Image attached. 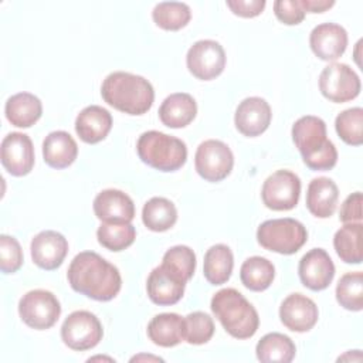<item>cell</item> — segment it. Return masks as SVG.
Wrapping results in <instances>:
<instances>
[{
	"mask_svg": "<svg viewBox=\"0 0 363 363\" xmlns=\"http://www.w3.org/2000/svg\"><path fill=\"white\" fill-rule=\"evenodd\" d=\"M336 301L347 311L363 309V274L360 271L345 274L336 285Z\"/></svg>",
	"mask_w": 363,
	"mask_h": 363,
	"instance_id": "836d02e7",
	"label": "cell"
},
{
	"mask_svg": "<svg viewBox=\"0 0 363 363\" xmlns=\"http://www.w3.org/2000/svg\"><path fill=\"white\" fill-rule=\"evenodd\" d=\"M186 64L193 77L201 81H210L224 71L225 51L214 40H200L189 48Z\"/></svg>",
	"mask_w": 363,
	"mask_h": 363,
	"instance_id": "4fadbf2b",
	"label": "cell"
},
{
	"mask_svg": "<svg viewBox=\"0 0 363 363\" xmlns=\"http://www.w3.org/2000/svg\"><path fill=\"white\" fill-rule=\"evenodd\" d=\"M213 318L201 311L184 316V340L190 345H204L214 335Z\"/></svg>",
	"mask_w": 363,
	"mask_h": 363,
	"instance_id": "d590c367",
	"label": "cell"
},
{
	"mask_svg": "<svg viewBox=\"0 0 363 363\" xmlns=\"http://www.w3.org/2000/svg\"><path fill=\"white\" fill-rule=\"evenodd\" d=\"M360 86L359 75L347 64L332 62L319 75L322 95L335 104L354 99L360 94Z\"/></svg>",
	"mask_w": 363,
	"mask_h": 363,
	"instance_id": "8fae6325",
	"label": "cell"
},
{
	"mask_svg": "<svg viewBox=\"0 0 363 363\" xmlns=\"http://www.w3.org/2000/svg\"><path fill=\"white\" fill-rule=\"evenodd\" d=\"M292 140L311 170H330L335 167L337 150L333 142L326 138L323 119L313 115L299 118L292 126Z\"/></svg>",
	"mask_w": 363,
	"mask_h": 363,
	"instance_id": "3957f363",
	"label": "cell"
},
{
	"mask_svg": "<svg viewBox=\"0 0 363 363\" xmlns=\"http://www.w3.org/2000/svg\"><path fill=\"white\" fill-rule=\"evenodd\" d=\"M279 318L286 329L303 333L316 325L319 312L311 298L302 294H291L279 306Z\"/></svg>",
	"mask_w": 363,
	"mask_h": 363,
	"instance_id": "2e32d148",
	"label": "cell"
},
{
	"mask_svg": "<svg viewBox=\"0 0 363 363\" xmlns=\"http://www.w3.org/2000/svg\"><path fill=\"white\" fill-rule=\"evenodd\" d=\"M0 159L3 167L16 177L28 174L34 167V146L28 135L11 132L0 146Z\"/></svg>",
	"mask_w": 363,
	"mask_h": 363,
	"instance_id": "5bb4252c",
	"label": "cell"
},
{
	"mask_svg": "<svg viewBox=\"0 0 363 363\" xmlns=\"http://www.w3.org/2000/svg\"><path fill=\"white\" fill-rule=\"evenodd\" d=\"M112 128V115L99 105L84 108L75 119V132L85 143L95 145L104 140Z\"/></svg>",
	"mask_w": 363,
	"mask_h": 363,
	"instance_id": "44dd1931",
	"label": "cell"
},
{
	"mask_svg": "<svg viewBox=\"0 0 363 363\" xmlns=\"http://www.w3.org/2000/svg\"><path fill=\"white\" fill-rule=\"evenodd\" d=\"M265 0H227V7L240 17H257L265 9Z\"/></svg>",
	"mask_w": 363,
	"mask_h": 363,
	"instance_id": "ab89813d",
	"label": "cell"
},
{
	"mask_svg": "<svg viewBox=\"0 0 363 363\" xmlns=\"http://www.w3.org/2000/svg\"><path fill=\"white\" fill-rule=\"evenodd\" d=\"M140 359H147V360H160V362H162V359H160V357H155V356H145V354L135 356V357H132L130 360H132V362H135V360H140Z\"/></svg>",
	"mask_w": 363,
	"mask_h": 363,
	"instance_id": "b9f144b4",
	"label": "cell"
},
{
	"mask_svg": "<svg viewBox=\"0 0 363 363\" xmlns=\"http://www.w3.org/2000/svg\"><path fill=\"white\" fill-rule=\"evenodd\" d=\"M94 213L102 223H130L135 217V204L122 190L106 189L94 199Z\"/></svg>",
	"mask_w": 363,
	"mask_h": 363,
	"instance_id": "ffe728a7",
	"label": "cell"
},
{
	"mask_svg": "<svg viewBox=\"0 0 363 363\" xmlns=\"http://www.w3.org/2000/svg\"><path fill=\"white\" fill-rule=\"evenodd\" d=\"M189 281L190 278L183 271L162 259V264L153 268L147 277V296L159 306L174 305L183 298L184 288Z\"/></svg>",
	"mask_w": 363,
	"mask_h": 363,
	"instance_id": "52a82bcc",
	"label": "cell"
},
{
	"mask_svg": "<svg viewBox=\"0 0 363 363\" xmlns=\"http://www.w3.org/2000/svg\"><path fill=\"white\" fill-rule=\"evenodd\" d=\"M102 325L89 311L69 313L61 326V339L72 350H89L102 340Z\"/></svg>",
	"mask_w": 363,
	"mask_h": 363,
	"instance_id": "9c48e42d",
	"label": "cell"
},
{
	"mask_svg": "<svg viewBox=\"0 0 363 363\" xmlns=\"http://www.w3.org/2000/svg\"><path fill=\"white\" fill-rule=\"evenodd\" d=\"M234 267V257L231 250L224 244H216L210 247L204 254L203 274L211 285L225 284Z\"/></svg>",
	"mask_w": 363,
	"mask_h": 363,
	"instance_id": "4316f807",
	"label": "cell"
},
{
	"mask_svg": "<svg viewBox=\"0 0 363 363\" xmlns=\"http://www.w3.org/2000/svg\"><path fill=\"white\" fill-rule=\"evenodd\" d=\"M271 106L259 96H250L241 101L235 109L234 123L240 133L248 138L264 133L271 123Z\"/></svg>",
	"mask_w": 363,
	"mask_h": 363,
	"instance_id": "e0dca14e",
	"label": "cell"
},
{
	"mask_svg": "<svg viewBox=\"0 0 363 363\" xmlns=\"http://www.w3.org/2000/svg\"><path fill=\"white\" fill-rule=\"evenodd\" d=\"M298 274L306 288L311 291H323L333 281L335 265L325 250L312 248L301 258Z\"/></svg>",
	"mask_w": 363,
	"mask_h": 363,
	"instance_id": "9a60e30c",
	"label": "cell"
},
{
	"mask_svg": "<svg viewBox=\"0 0 363 363\" xmlns=\"http://www.w3.org/2000/svg\"><path fill=\"white\" fill-rule=\"evenodd\" d=\"M101 95L109 106L128 115L146 113L155 101L152 84L140 75L125 71L111 72L102 82Z\"/></svg>",
	"mask_w": 363,
	"mask_h": 363,
	"instance_id": "7a4b0ae2",
	"label": "cell"
},
{
	"mask_svg": "<svg viewBox=\"0 0 363 363\" xmlns=\"http://www.w3.org/2000/svg\"><path fill=\"white\" fill-rule=\"evenodd\" d=\"M363 225L362 223H347L340 227L333 237V247L339 258L346 264H360L363 259Z\"/></svg>",
	"mask_w": 363,
	"mask_h": 363,
	"instance_id": "83f0119b",
	"label": "cell"
},
{
	"mask_svg": "<svg viewBox=\"0 0 363 363\" xmlns=\"http://www.w3.org/2000/svg\"><path fill=\"white\" fill-rule=\"evenodd\" d=\"M194 166L200 177L217 183L231 173L234 155L224 142L208 139L199 145L194 156Z\"/></svg>",
	"mask_w": 363,
	"mask_h": 363,
	"instance_id": "30bf717a",
	"label": "cell"
},
{
	"mask_svg": "<svg viewBox=\"0 0 363 363\" xmlns=\"http://www.w3.org/2000/svg\"><path fill=\"white\" fill-rule=\"evenodd\" d=\"M136 150L145 164L160 172H176L187 160L186 143L159 130L143 132L138 139Z\"/></svg>",
	"mask_w": 363,
	"mask_h": 363,
	"instance_id": "5b68a950",
	"label": "cell"
},
{
	"mask_svg": "<svg viewBox=\"0 0 363 363\" xmlns=\"http://www.w3.org/2000/svg\"><path fill=\"white\" fill-rule=\"evenodd\" d=\"M77 156V142L68 132L54 130L45 136L43 142V157L50 167L65 169L75 162Z\"/></svg>",
	"mask_w": 363,
	"mask_h": 363,
	"instance_id": "603a6c76",
	"label": "cell"
},
{
	"mask_svg": "<svg viewBox=\"0 0 363 363\" xmlns=\"http://www.w3.org/2000/svg\"><path fill=\"white\" fill-rule=\"evenodd\" d=\"M197 113V104L190 94L176 92L169 95L159 108V118L167 128L180 129L193 122Z\"/></svg>",
	"mask_w": 363,
	"mask_h": 363,
	"instance_id": "cb8c5ba5",
	"label": "cell"
},
{
	"mask_svg": "<svg viewBox=\"0 0 363 363\" xmlns=\"http://www.w3.org/2000/svg\"><path fill=\"white\" fill-rule=\"evenodd\" d=\"M339 218L342 223H362V193L354 191L346 197L343 201Z\"/></svg>",
	"mask_w": 363,
	"mask_h": 363,
	"instance_id": "f35d334b",
	"label": "cell"
},
{
	"mask_svg": "<svg viewBox=\"0 0 363 363\" xmlns=\"http://www.w3.org/2000/svg\"><path fill=\"white\" fill-rule=\"evenodd\" d=\"M210 308L225 332L235 339L252 337L258 330V312L234 288H224L216 292L211 298Z\"/></svg>",
	"mask_w": 363,
	"mask_h": 363,
	"instance_id": "277c9868",
	"label": "cell"
},
{
	"mask_svg": "<svg viewBox=\"0 0 363 363\" xmlns=\"http://www.w3.org/2000/svg\"><path fill=\"white\" fill-rule=\"evenodd\" d=\"M67 278L75 292L101 302L113 299L122 288L119 269L94 251L77 254L68 267Z\"/></svg>",
	"mask_w": 363,
	"mask_h": 363,
	"instance_id": "6da1fadb",
	"label": "cell"
},
{
	"mask_svg": "<svg viewBox=\"0 0 363 363\" xmlns=\"http://www.w3.org/2000/svg\"><path fill=\"white\" fill-rule=\"evenodd\" d=\"M295 353H296V347L292 339L278 332H271L264 335L255 346L257 359L265 363L267 362L289 363L294 360Z\"/></svg>",
	"mask_w": 363,
	"mask_h": 363,
	"instance_id": "f1b7e54d",
	"label": "cell"
},
{
	"mask_svg": "<svg viewBox=\"0 0 363 363\" xmlns=\"http://www.w3.org/2000/svg\"><path fill=\"white\" fill-rule=\"evenodd\" d=\"M23 265V250L20 242L11 237L0 235V268L3 274H14Z\"/></svg>",
	"mask_w": 363,
	"mask_h": 363,
	"instance_id": "8d00e7d4",
	"label": "cell"
},
{
	"mask_svg": "<svg viewBox=\"0 0 363 363\" xmlns=\"http://www.w3.org/2000/svg\"><path fill=\"white\" fill-rule=\"evenodd\" d=\"M96 238L102 247L118 252L133 244L136 230L130 223H102L96 230Z\"/></svg>",
	"mask_w": 363,
	"mask_h": 363,
	"instance_id": "d6a6232c",
	"label": "cell"
},
{
	"mask_svg": "<svg viewBox=\"0 0 363 363\" xmlns=\"http://www.w3.org/2000/svg\"><path fill=\"white\" fill-rule=\"evenodd\" d=\"M309 45L318 58L335 61L346 51L347 33L339 24L322 23L311 31Z\"/></svg>",
	"mask_w": 363,
	"mask_h": 363,
	"instance_id": "d6986e66",
	"label": "cell"
},
{
	"mask_svg": "<svg viewBox=\"0 0 363 363\" xmlns=\"http://www.w3.org/2000/svg\"><path fill=\"white\" fill-rule=\"evenodd\" d=\"M335 129L345 143L360 146L363 143V109L354 106L340 112L336 116Z\"/></svg>",
	"mask_w": 363,
	"mask_h": 363,
	"instance_id": "e575fe53",
	"label": "cell"
},
{
	"mask_svg": "<svg viewBox=\"0 0 363 363\" xmlns=\"http://www.w3.org/2000/svg\"><path fill=\"white\" fill-rule=\"evenodd\" d=\"M149 339L162 347H173L184 340V318L177 313H159L147 325Z\"/></svg>",
	"mask_w": 363,
	"mask_h": 363,
	"instance_id": "484cf974",
	"label": "cell"
},
{
	"mask_svg": "<svg viewBox=\"0 0 363 363\" xmlns=\"http://www.w3.org/2000/svg\"><path fill=\"white\" fill-rule=\"evenodd\" d=\"M4 113L13 126L30 128L41 118L43 104L34 94L18 92L7 99Z\"/></svg>",
	"mask_w": 363,
	"mask_h": 363,
	"instance_id": "d4e9b609",
	"label": "cell"
},
{
	"mask_svg": "<svg viewBox=\"0 0 363 363\" xmlns=\"http://www.w3.org/2000/svg\"><path fill=\"white\" fill-rule=\"evenodd\" d=\"M339 189L329 177H316L308 184L306 207L318 218L330 217L337 204Z\"/></svg>",
	"mask_w": 363,
	"mask_h": 363,
	"instance_id": "7402d4cb",
	"label": "cell"
},
{
	"mask_svg": "<svg viewBox=\"0 0 363 363\" xmlns=\"http://www.w3.org/2000/svg\"><path fill=\"white\" fill-rule=\"evenodd\" d=\"M30 250L31 258L37 267L52 271L62 264L68 252V241L58 231L44 230L31 240Z\"/></svg>",
	"mask_w": 363,
	"mask_h": 363,
	"instance_id": "ac0fdd59",
	"label": "cell"
},
{
	"mask_svg": "<svg viewBox=\"0 0 363 363\" xmlns=\"http://www.w3.org/2000/svg\"><path fill=\"white\" fill-rule=\"evenodd\" d=\"M21 320L37 330H45L55 325L61 315V305L57 296L45 289H34L21 296L18 302Z\"/></svg>",
	"mask_w": 363,
	"mask_h": 363,
	"instance_id": "ba28073f",
	"label": "cell"
},
{
	"mask_svg": "<svg viewBox=\"0 0 363 363\" xmlns=\"http://www.w3.org/2000/svg\"><path fill=\"white\" fill-rule=\"evenodd\" d=\"M142 221L152 231H167L177 221L176 206L169 199L152 197L142 208Z\"/></svg>",
	"mask_w": 363,
	"mask_h": 363,
	"instance_id": "4dcf8cb0",
	"label": "cell"
},
{
	"mask_svg": "<svg viewBox=\"0 0 363 363\" xmlns=\"http://www.w3.org/2000/svg\"><path fill=\"white\" fill-rule=\"evenodd\" d=\"M308 240L305 225L295 218H272L259 224L258 244L272 252L291 255L298 252Z\"/></svg>",
	"mask_w": 363,
	"mask_h": 363,
	"instance_id": "8992f818",
	"label": "cell"
},
{
	"mask_svg": "<svg viewBox=\"0 0 363 363\" xmlns=\"http://www.w3.org/2000/svg\"><path fill=\"white\" fill-rule=\"evenodd\" d=\"M152 18L157 27L167 31H177L189 24L191 10L182 1H162L155 6Z\"/></svg>",
	"mask_w": 363,
	"mask_h": 363,
	"instance_id": "1f68e13d",
	"label": "cell"
},
{
	"mask_svg": "<svg viewBox=\"0 0 363 363\" xmlns=\"http://www.w3.org/2000/svg\"><path fill=\"white\" fill-rule=\"evenodd\" d=\"M301 194V179L291 170H277L262 184L261 197L265 207L275 211L292 210Z\"/></svg>",
	"mask_w": 363,
	"mask_h": 363,
	"instance_id": "7c38bea8",
	"label": "cell"
},
{
	"mask_svg": "<svg viewBox=\"0 0 363 363\" xmlns=\"http://www.w3.org/2000/svg\"><path fill=\"white\" fill-rule=\"evenodd\" d=\"M275 278L274 264L264 257H250L247 258L240 269V279L242 285L254 292L265 291L271 286Z\"/></svg>",
	"mask_w": 363,
	"mask_h": 363,
	"instance_id": "f546056e",
	"label": "cell"
},
{
	"mask_svg": "<svg viewBox=\"0 0 363 363\" xmlns=\"http://www.w3.org/2000/svg\"><path fill=\"white\" fill-rule=\"evenodd\" d=\"M274 13L277 18L286 26L302 23L306 14L299 0H277L274 1Z\"/></svg>",
	"mask_w": 363,
	"mask_h": 363,
	"instance_id": "74e56055",
	"label": "cell"
},
{
	"mask_svg": "<svg viewBox=\"0 0 363 363\" xmlns=\"http://www.w3.org/2000/svg\"><path fill=\"white\" fill-rule=\"evenodd\" d=\"M305 13H323L335 6L333 0H299Z\"/></svg>",
	"mask_w": 363,
	"mask_h": 363,
	"instance_id": "60d3db41",
	"label": "cell"
}]
</instances>
